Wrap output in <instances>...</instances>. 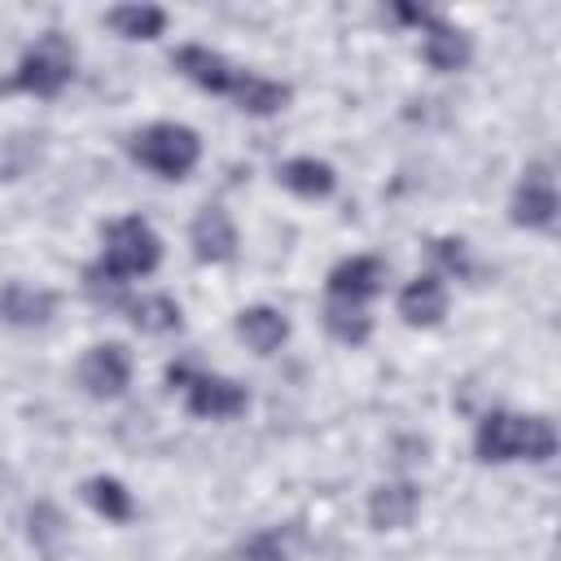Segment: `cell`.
<instances>
[{
    "mask_svg": "<svg viewBox=\"0 0 561 561\" xmlns=\"http://www.w3.org/2000/svg\"><path fill=\"white\" fill-rule=\"evenodd\" d=\"M324 289H329V302L364 307V302H373L386 289V263L377 254H351V259L329 267Z\"/></svg>",
    "mask_w": 561,
    "mask_h": 561,
    "instance_id": "8",
    "label": "cell"
},
{
    "mask_svg": "<svg viewBox=\"0 0 561 561\" xmlns=\"http://www.w3.org/2000/svg\"><path fill=\"white\" fill-rule=\"evenodd\" d=\"M57 316V294L44 285H26V280H4L0 285V320L13 329H39Z\"/></svg>",
    "mask_w": 561,
    "mask_h": 561,
    "instance_id": "13",
    "label": "cell"
},
{
    "mask_svg": "<svg viewBox=\"0 0 561 561\" xmlns=\"http://www.w3.org/2000/svg\"><path fill=\"white\" fill-rule=\"evenodd\" d=\"M228 101H232L241 114H250V118H272V114H280V110L294 101V88L280 83V79L241 70L237 83H232V92H228Z\"/></svg>",
    "mask_w": 561,
    "mask_h": 561,
    "instance_id": "15",
    "label": "cell"
},
{
    "mask_svg": "<svg viewBox=\"0 0 561 561\" xmlns=\"http://www.w3.org/2000/svg\"><path fill=\"white\" fill-rule=\"evenodd\" d=\"M162 263V237L153 232L149 219L140 215H123V219H110L105 232H101V259L92 263L101 276H110L114 285H131L136 276H149L158 272Z\"/></svg>",
    "mask_w": 561,
    "mask_h": 561,
    "instance_id": "2",
    "label": "cell"
},
{
    "mask_svg": "<svg viewBox=\"0 0 561 561\" xmlns=\"http://www.w3.org/2000/svg\"><path fill=\"white\" fill-rule=\"evenodd\" d=\"M324 333L342 346H364L373 337V316L351 302H324Z\"/></svg>",
    "mask_w": 561,
    "mask_h": 561,
    "instance_id": "21",
    "label": "cell"
},
{
    "mask_svg": "<svg viewBox=\"0 0 561 561\" xmlns=\"http://www.w3.org/2000/svg\"><path fill=\"white\" fill-rule=\"evenodd\" d=\"M399 316L412 329H434L447 316V285L438 272H421L399 289Z\"/></svg>",
    "mask_w": 561,
    "mask_h": 561,
    "instance_id": "14",
    "label": "cell"
},
{
    "mask_svg": "<svg viewBox=\"0 0 561 561\" xmlns=\"http://www.w3.org/2000/svg\"><path fill=\"white\" fill-rule=\"evenodd\" d=\"M508 219L530 232H548L557 224V184L543 162H530L508 197Z\"/></svg>",
    "mask_w": 561,
    "mask_h": 561,
    "instance_id": "6",
    "label": "cell"
},
{
    "mask_svg": "<svg viewBox=\"0 0 561 561\" xmlns=\"http://www.w3.org/2000/svg\"><path fill=\"white\" fill-rule=\"evenodd\" d=\"M83 500L92 504L96 517H105V522H114V526H127V522L136 517V500H131V491H127L118 478H110V473L88 478V482H83Z\"/></svg>",
    "mask_w": 561,
    "mask_h": 561,
    "instance_id": "19",
    "label": "cell"
},
{
    "mask_svg": "<svg viewBox=\"0 0 561 561\" xmlns=\"http://www.w3.org/2000/svg\"><path fill=\"white\" fill-rule=\"evenodd\" d=\"M430 254H434V263L447 276H456V280H469L473 276V259H469V245L460 237H434L430 241Z\"/></svg>",
    "mask_w": 561,
    "mask_h": 561,
    "instance_id": "23",
    "label": "cell"
},
{
    "mask_svg": "<svg viewBox=\"0 0 561 561\" xmlns=\"http://www.w3.org/2000/svg\"><path fill=\"white\" fill-rule=\"evenodd\" d=\"M123 311H127L131 329H140V333H175L184 324V311L171 294H140V298L127 294Z\"/></svg>",
    "mask_w": 561,
    "mask_h": 561,
    "instance_id": "18",
    "label": "cell"
},
{
    "mask_svg": "<svg viewBox=\"0 0 561 561\" xmlns=\"http://www.w3.org/2000/svg\"><path fill=\"white\" fill-rule=\"evenodd\" d=\"M79 386L92 399H118L131 386V351L123 342H96L79 359Z\"/></svg>",
    "mask_w": 561,
    "mask_h": 561,
    "instance_id": "7",
    "label": "cell"
},
{
    "mask_svg": "<svg viewBox=\"0 0 561 561\" xmlns=\"http://www.w3.org/2000/svg\"><path fill=\"white\" fill-rule=\"evenodd\" d=\"M232 561H289V557H285V543H280L276 530H259L245 543H237Z\"/></svg>",
    "mask_w": 561,
    "mask_h": 561,
    "instance_id": "24",
    "label": "cell"
},
{
    "mask_svg": "<svg viewBox=\"0 0 561 561\" xmlns=\"http://www.w3.org/2000/svg\"><path fill=\"white\" fill-rule=\"evenodd\" d=\"M61 535H66V517L57 513V504L35 500V504L26 508V539H31L39 552H53V548L61 543Z\"/></svg>",
    "mask_w": 561,
    "mask_h": 561,
    "instance_id": "22",
    "label": "cell"
},
{
    "mask_svg": "<svg viewBox=\"0 0 561 561\" xmlns=\"http://www.w3.org/2000/svg\"><path fill=\"white\" fill-rule=\"evenodd\" d=\"M105 26L123 39H158L167 31V9H158V4H114L105 13Z\"/></svg>",
    "mask_w": 561,
    "mask_h": 561,
    "instance_id": "20",
    "label": "cell"
},
{
    "mask_svg": "<svg viewBox=\"0 0 561 561\" xmlns=\"http://www.w3.org/2000/svg\"><path fill=\"white\" fill-rule=\"evenodd\" d=\"M127 153L158 180H184L202 162V136L188 123H149L127 136Z\"/></svg>",
    "mask_w": 561,
    "mask_h": 561,
    "instance_id": "3",
    "label": "cell"
},
{
    "mask_svg": "<svg viewBox=\"0 0 561 561\" xmlns=\"http://www.w3.org/2000/svg\"><path fill=\"white\" fill-rule=\"evenodd\" d=\"M188 245H193V259L197 263H232L237 259V245H241L232 215L219 202H206L193 215V224H188Z\"/></svg>",
    "mask_w": 561,
    "mask_h": 561,
    "instance_id": "9",
    "label": "cell"
},
{
    "mask_svg": "<svg viewBox=\"0 0 561 561\" xmlns=\"http://www.w3.org/2000/svg\"><path fill=\"white\" fill-rule=\"evenodd\" d=\"M473 456L482 465H513L530 460L543 465L557 456V430L548 416H526V412H486L473 430Z\"/></svg>",
    "mask_w": 561,
    "mask_h": 561,
    "instance_id": "1",
    "label": "cell"
},
{
    "mask_svg": "<svg viewBox=\"0 0 561 561\" xmlns=\"http://www.w3.org/2000/svg\"><path fill=\"white\" fill-rule=\"evenodd\" d=\"M75 61H79V53H75L70 35L44 31V35L18 57V66H13L4 92H26V96H39V101H53V96L75 79Z\"/></svg>",
    "mask_w": 561,
    "mask_h": 561,
    "instance_id": "4",
    "label": "cell"
},
{
    "mask_svg": "<svg viewBox=\"0 0 561 561\" xmlns=\"http://www.w3.org/2000/svg\"><path fill=\"white\" fill-rule=\"evenodd\" d=\"M237 337H241L254 355H276V351L289 342V316H285L280 307H267V302L241 307V311H237Z\"/></svg>",
    "mask_w": 561,
    "mask_h": 561,
    "instance_id": "16",
    "label": "cell"
},
{
    "mask_svg": "<svg viewBox=\"0 0 561 561\" xmlns=\"http://www.w3.org/2000/svg\"><path fill=\"white\" fill-rule=\"evenodd\" d=\"M276 180H280L294 197H307V202H320V197H329V193L337 188L333 162H324V158H316V153L285 158V162L276 167Z\"/></svg>",
    "mask_w": 561,
    "mask_h": 561,
    "instance_id": "17",
    "label": "cell"
},
{
    "mask_svg": "<svg viewBox=\"0 0 561 561\" xmlns=\"http://www.w3.org/2000/svg\"><path fill=\"white\" fill-rule=\"evenodd\" d=\"M171 66H175V75H184L188 83H197L202 92H215V96H228L241 75L224 53H215L206 44H180L171 53Z\"/></svg>",
    "mask_w": 561,
    "mask_h": 561,
    "instance_id": "11",
    "label": "cell"
},
{
    "mask_svg": "<svg viewBox=\"0 0 561 561\" xmlns=\"http://www.w3.org/2000/svg\"><path fill=\"white\" fill-rule=\"evenodd\" d=\"M167 386L184 394V408L202 421H232L250 408V390L224 373H202L188 364H171L167 368Z\"/></svg>",
    "mask_w": 561,
    "mask_h": 561,
    "instance_id": "5",
    "label": "cell"
},
{
    "mask_svg": "<svg viewBox=\"0 0 561 561\" xmlns=\"http://www.w3.org/2000/svg\"><path fill=\"white\" fill-rule=\"evenodd\" d=\"M421 57H425L430 70L456 75V70H465V66L473 61V39H469L456 22L430 13V22L421 26Z\"/></svg>",
    "mask_w": 561,
    "mask_h": 561,
    "instance_id": "10",
    "label": "cell"
},
{
    "mask_svg": "<svg viewBox=\"0 0 561 561\" xmlns=\"http://www.w3.org/2000/svg\"><path fill=\"white\" fill-rule=\"evenodd\" d=\"M421 513V486L408 478L377 482L368 491V526L373 530H408Z\"/></svg>",
    "mask_w": 561,
    "mask_h": 561,
    "instance_id": "12",
    "label": "cell"
}]
</instances>
